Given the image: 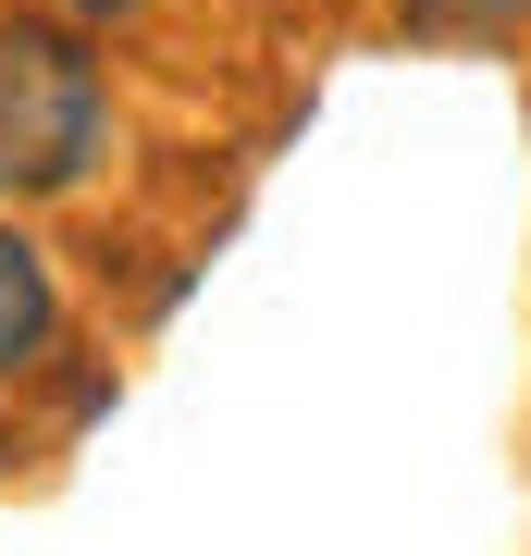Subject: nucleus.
I'll return each instance as SVG.
<instances>
[{"label": "nucleus", "mask_w": 531, "mask_h": 556, "mask_svg": "<svg viewBox=\"0 0 531 556\" xmlns=\"http://www.w3.org/2000/svg\"><path fill=\"white\" fill-rule=\"evenodd\" d=\"M112 50L87 38V25L38 13V0H13L0 13V211H62L99 186V161H112Z\"/></svg>", "instance_id": "obj_1"}, {"label": "nucleus", "mask_w": 531, "mask_h": 556, "mask_svg": "<svg viewBox=\"0 0 531 556\" xmlns=\"http://www.w3.org/2000/svg\"><path fill=\"white\" fill-rule=\"evenodd\" d=\"M38 13H62V25H87V38H112V25H149L161 0H38Z\"/></svg>", "instance_id": "obj_4"}, {"label": "nucleus", "mask_w": 531, "mask_h": 556, "mask_svg": "<svg viewBox=\"0 0 531 556\" xmlns=\"http://www.w3.org/2000/svg\"><path fill=\"white\" fill-rule=\"evenodd\" d=\"M408 38H457V50H494V38H519L531 25V0H383Z\"/></svg>", "instance_id": "obj_3"}, {"label": "nucleus", "mask_w": 531, "mask_h": 556, "mask_svg": "<svg viewBox=\"0 0 531 556\" xmlns=\"http://www.w3.org/2000/svg\"><path fill=\"white\" fill-rule=\"evenodd\" d=\"M62 334H75V285H62V260L38 248V223L0 211V383H38Z\"/></svg>", "instance_id": "obj_2"}]
</instances>
